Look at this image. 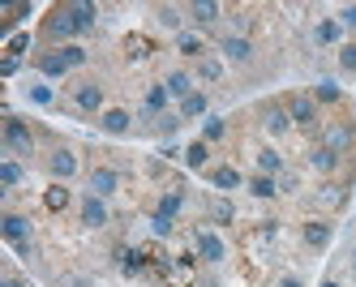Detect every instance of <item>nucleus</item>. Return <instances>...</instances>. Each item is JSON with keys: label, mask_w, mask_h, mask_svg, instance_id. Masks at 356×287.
I'll list each match as a JSON object with an SVG mask.
<instances>
[{"label": "nucleus", "mask_w": 356, "mask_h": 287, "mask_svg": "<svg viewBox=\"0 0 356 287\" xmlns=\"http://www.w3.org/2000/svg\"><path fill=\"white\" fill-rule=\"evenodd\" d=\"M78 215H82L86 227H108V223H112L108 202H104V197H95V193H86V197L78 202Z\"/></svg>", "instance_id": "nucleus-8"}, {"label": "nucleus", "mask_w": 356, "mask_h": 287, "mask_svg": "<svg viewBox=\"0 0 356 287\" xmlns=\"http://www.w3.org/2000/svg\"><path fill=\"white\" fill-rule=\"evenodd\" d=\"M339 26H348V31H356V5H343V9H339Z\"/></svg>", "instance_id": "nucleus-46"}, {"label": "nucleus", "mask_w": 356, "mask_h": 287, "mask_svg": "<svg viewBox=\"0 0 356 287\" xmlns=\"http://www.w3.org/2000/svg\"><path fill=\"white\" fill-rule=\"evenodd\" d=\"M193 249H197V257H202V262H211V266H219L223 257H227V245L215 236V231H207V227H202L197 236H193Z\"/></svg>", "instance_id": "nucleus-9"}, {"label": "nucleus", "mask_w": 356, "mask_h": 287, "mask_svg": "<svg viewBox=\"0 0 356 287\" xmlns=\"http://www.w3.org/2000/svg\"><path fill=\"white\" fill-rule=\"evenodd\" d=\"M258 172L279 180V176H284V154H279L275 146H262V150H258Z\"/></svg>", "instance_id": "nucleus-23"}, {"label": "nucleus", "mask_w": 356, "mask_h": 287, "mask_svg": "<svg viewBox=\"0 0 356 287\" xmlns=\"http://www.w3.org/2000/svg\"><path fill=\"white\" fill-rule=\"evenodd\" d=\"M65 287H95V279H86V274H78V279H69Z\"/></svg>", "instance_id": "nucleus-48"}, {"label": "nucleus", "mask_w": 356, "mask_h": 287, "mask_svg": "<svg viewBox=\"0 0 356 287\" xmlns=\"http://www.w3.org/2000/svg\"><path fill=\"white\" fill-rule=\"evenodd\" d=\"M339 69L343 73H356V43H343L339 47Z\"/></svg>", "instance_id": "nucleus-40"}, {"label": "nucleus", "mask_w": 356, "mask_h": 287, "mask_svg": "<svg viewBox=\"0 0 356 287\" xmlns=\"http://www.w3.org/2000/svg\"><path fill=\"white\" fill-rule=\"evenodd\" d=\"M22 69V60H13V56H5V65H0V73H5V77H13Z\"/></svg>", "instance_id": "nucleus-47"}, {"label": "nucleus", "mask_w": 356, "mask_h": 287, "mask_svg": "<svg viewBox=\"0 0 356 287\" xmlns=\"http://www.w3.org/2000/svg\"><path fill=\"white\" fill-rule=\"evenodd\" d=\"M258 112H262V124H266V133H270V138H284L288 129H292V116H288V108H284L279 99H266Z\"/></svg>", "instance_id": "nucleus-7"}, {"label": "nucleus", "mask_w": 356, "mask_h": 287, "mask_svg": "<svg viewBox=\"0 0 356 287\" xmlns=\"http://www.w3.org/2000/svg\"><path fill=\"white\" fill-rule=\"evenodd\" d=\"M219 51H223V60H232V65H249L253 60V43L245 35H223Z\"/></svg>", "instance_id": "nucleus-11"}, {"label": "nucleus", "mask_w": 356, "mask_h": 287, "mask_svg": "<svg viewBox=\"0 0 356 287\" xmlns=\"http://www.w3.org/2000/svg\"><path fill=\"white\" fill-rule=\"evenodd\" d=\"M176 129H181V116H159L155 133H176Z\"/></svg>", "instance_id": "nucleus-44"}, {"label": "nucleus", "mask_w": 356, "mask_h": 287, "mask_svg": "<svg viewBox=\"0 0 356 287\" xmlns=\"http://www.w3.org/2000/svg\"><path fill=\"white\" fill-rule=\"evenodd\" d=\"M211 185L223 189V193L227 189H241V172L236 167H211Z\"/></svg>", "instance_id": "nucleus-29"}, {"label": "nucleus", "mask_w": 356, "mask_h": 287, "mask_svg": "<svg viewBox=\"0 0 356 287\" xmlns=\"http://www.w3.org/2000/svg\"><path fill=\"white\" fill-rule=\"evenodd\" d=\"M309 167H314V172H322V176H330V172L339 167V154L330 150V146H322V142H318V146L309 150Z\"/></svg>", "instance_id": "nucleus-22"}, {"label": "nucleus", "mask_w": 356, "mask_h": 287, "mask_svg": "<svg viewBox=\"0 0 356 287\" xmlns=\"http://www.w3.org/2000/svg\"><path fill=\"white\" fill-rule=\"evenodd\" d=\"M176 116H181V120H197V116H207V95L193 90V95L181 103V112H176Z\"/></svg>", "instance_id": "nucleus-27"}, {"label": "nucleus", "mask_w": 356, "mask_h": 287, "mask_svg": "<svg viewBox=\"0 0 356 287\" xmlns=\"http://www.w3.org/2000/svg\"><path fill=\"white\" fill-rule=\"evenodd\" d=\"M26 43H31L26 35H13V39H9V56H13V60H22V51H26Z\"/></svg>", "instance_id": "nucleus-45"}, {"label": "nucleus", "mask_w": 356, "mask_h": 287, "mask_svg": "<svg viewBox=\"0 0 356 287\" xmlns=\"http://www.w3.org/2000/svg\"><path fill=\"white\" fill-rule=\"evenodd\" d=\"M86 185H90V193H95V197H104V202H108V197L120 189V172H112V167H95Z\"/></svg>", "instance_id": "nucleus-12"}, {"label": "nucleus", "mask_w": 356, "mask_h": 287, "mask_svg": "<svg viewBox=\"0 0 356 287\" xmlns=\"http://www.w3.org/2000/svg\"><path fill=\"white\" fill-rule=\"evenodd\" d=\"M300 236H305V245H309V249H326V245H330V236H335V227L322 223V219H314V223H305Z\"/></svg>", "instance_id": "nucleus-20"}, {"label": "nucleus", "mask_w": 356, "mask_h": 287, "mask_svg": "<svg viewBox=\"0 0 356 287\" xmlns=\"http://www.w3.org/2000/svg\"><path fill=\"white\" fill-rule=\"evenodd\" d=\"M249 193L262 197V202H270V197L279 193V180H275V176H262V172H253V176H249Z\"/></svg>", "instance_id": "nucleus-24"}, {"label": "nucleus", "mask_w": 356, "mask_h": 287, "mask_svg": "<svg viewBox=\"0 0 356 287\" xmlns=\"http://www.w3.org/2000/svg\"><path fill=\"white\" fill-rule=\"evenodd\" d=\"M181 206H185V193H163V197H159V206H155V215L176 219V215H181Z\"/></svg>", "instance_id": "nucleus-33"}, {"label": "nucleus", "mask_w": 356, "mask_h": 287, "mask_svg": "<svg viewBox=\"0 0 356 287\" xmlns=\"http://www.w3.org/2000/svg\"><path fill=\"white\" fill-rule=\"evenodd\" d=\"M168 86H150L146 90V99H142V120H159L163 116V108H168Z\"/></svg>", "instance_id": "nucleus-18"}, {"label": "nucleus", "mask_w": 356, "mask_h": 287, "mask_svg": "<svg viewBox=\"0 0 356 287\" xmlns=\"http://www.w3.org/2000/svg\"><path fill=\"white\" fill-rule=\"evenodd\" d=\"M284 108H288V116H292L296 129H309V133L318 129V103H314V95H288Z\"/></svg>", "instance_id": "nucleus-4"}, {"label": "nucleus", "mask_w": 356, "mask_h": 287, "mask_svg": "<svg viewBox=\"0 0 356 287\" xmlns=\"http://www.w3.org/2000/svg\"><path fill=\"white\" fill-rule=\"evenodd\" d=\"M39 35H43L47 43L65 47V43H73V35H86V31H82V22L73 17V9H69V5H56L52 13H47V22L39 26Z\"/></svg>", "instance_id": "nucleus-1"}, {"label": "nucleus", "mask_w": 356, "mask_h": 287, "mask_svg": "<svg viewBox=\"0 0 356 287\" xmlns=\"http://www.w3.org/2000/svg\"><path fill=\"white\" fill-rule=\"evenodd\" d=\"M322 287H339V279H322Z\"/></svg>", "instance_id": "nucleus-51"}, {"label": "nucleus", "mask_w": 356, "mask_h": 287, "mask_svg": "<svg viewBox=\"0 0 356 287\" xmlns=\"http://www.w3.org/2000/svg\"><path fill=\"white\" fill-rule=\"evenodd\" d=\"M314 103H339V86L335 82H318L314 86Z\"/></svg>", "instance_id": "nucleus-39"}, {"label": "nucleus", "mask_w": 356, "mask_h": 287, "mask_svg": "<svg viewBox=\"0 0 356 287\" xmlns=\"http://www.w3.org/2000/svg\"><path fill=\"white\" fill-rule=\"evenodd\" d=\"M5 150L9 154H35V133L22 116H5Z\"/></svg>", "instance_id": "nucleus-3"}, {"label": "nucleus", "mask_w": 356, "mask_h": 287, "mask_svg": "<svg viewBox=\"0 0 356 287\" xmlns=\"http://www.w3.org/2000/svg\"><path fill=\"white\" fill-rule=\"evenodd\" d=\"M223 133H227V124L219 120V116H207V120H202V142H223Z\"/></svg>", "instance_id": "nucleus-35"}, {"label": "nucleus", "mask_w": 356, "mask_h": 287, "mask_svg": "<svg viewBox=\"0 0 356 287\" xmlns=\"http://www.w3.org/2000/svg\"><path fill=\"white\" fill-rule=\"evenodd\" d=\"M292 189H300V176L296 172H284V176H279V193H292Z\"/></svg>", "instance_id": "nucleus-43"}, {"label": "nucleus", "mask_w": 356, "mask_h": 287, "mask_svg": "<svg viewBox=\"0 0 356 287\" xmlns=\"http://www.w3.org/2000/svg\"><path fill=\"white\" fill-rule=\"evenodd\" d=\"M322 146H330L343 159V150H356V129L348 120H335V124H326L322 129Z\"/></svg>", "instance_id": "nucleus-6"}, {"label": "nucleus", "mask_w": 356, "mask_h": 287, "mask_svg": "<svg viewBox=\"0 0 356 287\" xmlns=\"http://www.w3.org/2000/svg\"><path fill=\"white\" fill-rule=\"evenodd\" d=\"M0 236H5L13 245L17 257H35V240H31V223L22 219V215H5L0 219Z\"/></svg>", "instance_id": "nucleus-2"}, {"label": "nucleus", "mask_w": 356, "mask_h": 287, "mask_svg": "<svg viewBox=\"0 0 356 287\" xmlns=\"http://www.w3.org/2000/svg\"><path fill=\"white\" fill-rule=\"evenodd\" d=\"M279 287H305V283H300L296 274H284V279H279Z\"/></svg>", "instance_id": "nucleus-50"}, {"label": "nucleus", "mask_w": 356, "mask_h": 287, "mask_svg": "<svg viewBox=\"0 0 356 287\" xmlns=\"http://www.w3.org/2000/svg\"><path fill=\"white\" fill-rule=\"evenodd\" d=\"M159 22L168 26V31H181V22H185V13L176 9V5H159Z\"/></svg>", "instance_id": "nucleus-38"}, {"label": "nucleus", "mask_w": 356, "mask_h": 287, "mask_svg": "<svg viewBox=\"0 0 356 287\" xmlns=\"http://www.w3.org/2000/svg\"><path fill=\"white\" fill-rule=\"evenodd\" d=\"M73 103H78V112H104V86L82 82L78 90H73Z\"/></svg>", "instance_id": "nucleus-14"}, {"label": "nucleus", "mask_w": 356, "mask_h": 287, "mask_svg": "<svg viewBox=\"0 0 356 287\" xmlns=\"http://www.w3.org/2000/svg\"><path fill=\"white\" fill-rule=\"evenodd\" d=\"M314 39H318V43H339V39H343V26H339V17H326V22H318V26H314Z\"/></svg>", "instance_id": "nucleus-26"}, {"label": "nucleus", "mask_w": 356, "mask_h": 287, "mask_svg": "<svg viewBox=\"0 0 356 287\" xmlns=\"http://www.w3.org/2000/svg\"><path fill=\"white\" fill-rule=\"evenodd\" d=\"M0 13H5V22H0V35L5 39H13V31L22 22H26L31 13H35V5H26V0H17V5H0Z\"/></svg>", "instance_id": "nucleus-13"}, {"label": "nucleus", "mask_w": 356, "mask_h": 287, "mask_svg": "<svg viewBox=\"0 0 356 287\" xmlns=\"http://www.w3.org/2000/svg\"><path fill=\"white\" fill-rule=\"evenodd\" d=\"M150 231H155L159 240H168V236H172V219H163V215H150Z\"/></svg>", "instance_id": "nucleus-42"}, {"label": "nucleus", "mask_w": 356, "mask_h": 287, "mask_svg": "<svg viewBox=\"0 0 356 287\" xmlns=\"http://www.w3.org/2000/svg\"><path fill=\"white\" fill-rule=\"evenodd\" d=\"M211 219H215L219 227H227V223H232V219H236V206H232V202H227V197H219V202H211Z\"/></svg>", "instance_id": "nucleus-36"}, {"label": "nucleus", "mask_w": 356, "mask_h": 287, "mask_svg": "<svg viewBox=\"0 0 356 287\" xmlns=\"http://www.w3.org/2000/svg\"><path fill=\"white\" fill-rule=\"evenodd\" d=\"M99 129H104V133H112V138H124L134 129V116L124 112V108H108L104 116H99Z\"/></svg>", "instance_id": "nucleus-16"}, {"label": "nucleus", "mask_w": 356, "mask_h": 287, "mask_svg": "<svg viewBox=\"0 0 356 287\" xmlns=\"http://www.w3.org/2000/svg\"><path fill=\"white\" fill-rule=\"evenodd\" d=\"M56 51H60V56H65V65H69V69H82V65L90 60L82 43H65V47H56Z\"/></svg>", "instance_id": "nucleus-34"}, {"label": "nucleus", "mask_w": 356, "mask_h": 287, "mask_svg": "<svg viewBox=\"0 0 356 287\" xmlns=\"http://www.w3.org/2000/svg\"><path fill=\"white\" fill-rule=\"evenodd\" d=\"M185 13H189V22L197 26V31H211V26L219 22V13H223V9L215 5V0H197V5H189Z\"/></svg>", "instance_id": "nucleus-17"}, {"label": "nucleus", "mask_w": 356, "mask_h": 287, "mask_svg": "<svg viewBox=\"0 0 356 287\" xmlns=\"http://www.w3.org/2000/svg\"><path fill=\"white\" fill-rule=\"evenodd\" d=\"M193 77H197V82H219V77H223V60L202 56V60H197V69H193Z\"/></svg>", "instance_id": "nucleus-30"}, {"label": "nucleus", "mask_w": 356, "mask_h": 287, "mask_svg": "<svg viewBox=\"0 0 356 287\" xmlns=\"http://www.w3.org/2000/svg\"><path fill=\"white\" fill-rule=\"evenodd\" d=\"M22 176H26V172H22L17 159H5V163H0V185H5V189H17V185H22Z\"/></svg>", "instance_id": "nucleus-32"}, {"label": "nucleus", "mask_w": 356, "mask_h": 287, "mask_svg": "<svg viewBox=\"0 0 356 287\" xmlns=\"http://www.w3.org/2000/svg\"><path fill=\"white\" fill-rule=\"evenodd\" d=\"M352 266H356V253H352Z\"/></svg>", "instance_id": "nucleus-52"}, {"label": "nucleus", "mask_w": 356, "mask_h": 287, "mask_svg": "<svg viewBox=\"0 0 356 287\" xmlns=\"http://www.w3.org/2000/svg\"><path fill=\"white\" fill-rule=\"evenodd\" d=\"M168 95L176 99V103H185L189 95H193V73H185V69H176V73H168Z\"/></svg>", "instance_id": "nucleus-21"}, {"label": "nucleus", "mask_w": 356, "mask_h": 287, "mask_svg": "<svg viewBox=\"0 0 356 287\" xmlns=\"http://www.w3.org/2000/svg\"><path fill=\"white\" fill-rule=\"evenodd\" d=\"M314 202L322 206V211H343V206H348V189H343V185H335V180H326V185H318Z\"/></svg>", "instance_id": "nucleus-15"}, {"label": "nucleus", "mask_w": 356, "mask_h": 287, "mask_svg": "<svg viewBox=\"0 0 356 287\" xmlns=\"http://www.w3.org/2000/svg\"><path fill=\"white\" fill-rule=\"evenodd\" d=\"M69 9H73V17L82 22V31H90V26H95V17H99V9H95V5H86V0H73Z\"/></svg>", "instance_id": "nucleus-37"}, {"label": "nucleus", "mask_w": 356, "mask_h": 287, "mask_svg": "<svg viewBox=\"0 0 356 287\" xmlns=\"http://www.w3.org/2000/svg\"><path fill=\"white\" fill-rule=\"evenodd\" d=\"M176 51H181V56H193V60L207 56V47H202V35H193V31H181V35H176Z\"/></svg>", "instance_id": "nucleus-25"}, {"label": "nucleus", "mask_w": 356, "mask_h": 287, "mask_svg": "<svg viewBox=\"0 0 356 287\" xmlns=\"http://www.w3.org/2000/svg\"><path fill=\"white\" fill-rule=\"evenodd\" d=\"M47 172H52L56 176V185H65V180H73V176H78V154H73V150H52V154H47Z\"/></svg>", "instance_id": "nucleus-10"}, {"label": "nucleus", "mask_w": 356, "mask_h": 287, "mask_svg": "<svg viewBox=\"0 0 356 287\" xmlns=\"http://www.w3.org/2000/svg\"><path fill=\"white\" fill-rule=\"evenodd\" d=\"M43 206H47L52 215L69 211V189H65V185H52V189H43Z\"/></svg>", "instance_id": "nucleus-31"}, {"label": "nucleus", "mask_w": 356, "mask_h": 287, "mask_svg": "<svg viewBox=\"0 0 356 287\" xmlns=\"http://www.w3.org/2000/svg\"><path fill=\"white\" fill-rule=\"evenodd\" d=\"M112 262L120 266L124 279H142L150 266H155V257H150L146 249H116V253H112Z\"/></svg>", "instance_id": "nucleus-5"}, {"label": "nucleus", "mask_w": 356, "mask_h": 287, "mask_svg": "<svg viewBox=\"0 0 356 287\" xmlns=\"http://www.w3.org/2000/svg\"><path fill=\"white\" fill-rule=\"evenodd\" d=\"M207 159H211V146L197 138V142L185 150V167H189V172H202V167H207Z\"/></svg>", "instance_id": "nucleus-28"}, {"label": "nucleus", "mask_w": 356, "mask_h": 287, "mask_svg": "<svg viewBox=\"0 0 356 287\" xmlns=\"http://www.w3.org/2000/svg\"><path fill=\"white\" fill-rule=\"evenodd\" d=\"M26 99L35 103V108H47V103H52V86H31Z\"/></svg>", "instance_id": "nucleus-41"}, {"label": "nucleus", "mask_w": 356, "mask_h": 287, "mask_svg": "<svg viewBox=\"0 0 356 287\" xmlns=\"http://www.w3.org/2000/svg\"><path fill=\"white\" fill-rule=\"evenodd\" d=\"M0 287H26V283H22L17 274H5V279H0Z\"/></svg>", "instance_id": "nucleus-49"}, {"label": "nucleus", "mask_w": 356, "mask_h": 287, "mask_svg": "<svg viewBox=\"0 0 356 287\" xmlns=\"http://www.w3.org/2000/svg\"><path fill=\"white\" fill-rule=\"evenodd\" d=\"M35 69H39L43 77H65V73H69V65H65V56H60L56 47H52V51H39V56H35Z\"/></svg>", "instance_id": "nucleus-19"}]
</instances>
